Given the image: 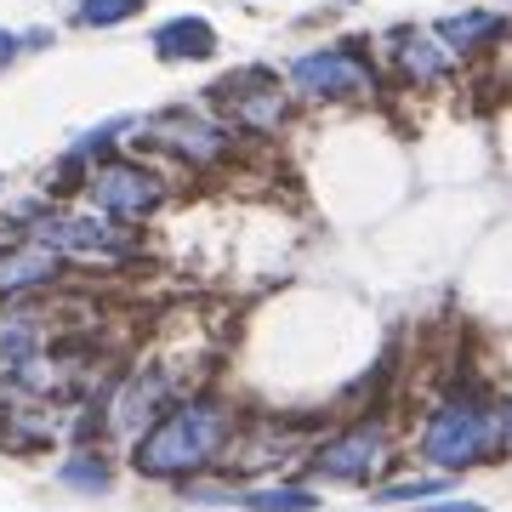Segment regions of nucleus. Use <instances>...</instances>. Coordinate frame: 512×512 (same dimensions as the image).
Here are the masks:
<instances>
[{"mask_svg":"<svg viewBox=\"0 0 512 512\" xmlns=\"http://www.w3.org/2000/svg\"><path fill=\"white\" fill-rule=\"evenodd\" d=\"M319 495L296 490V484H279V490H251L245 495V512H313Z\"/></svg>","mask_w":512,"mask_h":512,"instance_id":"16","label":"nucleus"},{"mask_svg":"<svg viewBox=\"0 0 512 512\" xmlns=\"http://www.w3.org/2000/svg\"><path fill=\"white\" fill-rule=\"evenodd\" d=\"M35 245L46 251H80V256H120L131 251V234L114 228V217H63V211H40L35 217Z\"/></svg>","mask_w":512,"mask_h":512,"instance_id":"5","label":"nucleus"},{"mask_svg":"<svg viewBox=\"0 0 512 512\" xmlns=\"http://www.w3.org/2000/svg\"><path fill=\"white\" fill-rule=\"evenodd\" d=\"M291 86L302 97H370L376 92V74L365 69V57L348 46H330V52H308L291 63Z\"/></svg>","mask_w":512,"mask_h":512,"instance_id":"4","label":"nucleus"},{"mask_svg":"<svg viewBox=\"0 0 512 512\" xmlns=\"http://www.w3.org/2000/svg\"><path fill=\"white\" fill-rule=\"evenodd\" d=\"M228 404L222 399H183L171 404L165 416H154L137 439V473L143 478H183V473H200L205 461H217L228 450Z\"/></svg>","mask_w":512,"mask_h":512,"instance_id":"1","label":"nucleus"},{"mask_svg":"<svg viewBox=\"0 0 512 512\" xmlns=\"http://www.w3.org/2000/svg\"><path fill=\"white\" fill-rule=\"evenodd\" d=\"M86 188H92L97 211H103V217H114V222H137V217H148V211L165 200L160 171H148V165H131V160H109Z\"/></svg>","mask_w":512,"mask_h":512,"instance_id":"3","label":"nucleus"},{"mask_svg":"<svg viewBox=\"0 0 512 512\" xmlns=\"http://www.w3.org/2000/svg\"><path fill=\"white\" fill-rule=\"evenodd\" d=\"M165 393H171V376H165L160 365H143L126 387H120V399H114V410H109V427L143 433L148 421H154V410L165 404Z\"/></svg>","mask_w":512,"mask_h":512,"instance_id":"9","label":"nucleus"},{"mask_svg":"<svg viewBox=\"0 0 512 512\" xmlns=\"http://www.w3.org/2000/svg\"><path fill=\"white\" fill-rule=\"evenodd\" d=\"M393 57H399V69L416 80V86H433V80H444V46L439 35H421V29H404V35H393Z\"/></svg>","mask_w":512,"mask_h":512,"instance_id":"12","label":"nucleus"},{"mask_svg":"<svg viewBox=\"0 0 512 512\" xmlns=\"http://www.w3.org/2000/svg\"><path fill=\"white\" fill-rule=\"evenodd\" d=\"M495 35H501V18L495 12H461V18L439 23V46H450V52H478Z\"/></svg>","mask_w":512,"mask_h":512,"instance_id":"14","label":"nucleus"},{"mask_svg":"<svg viewBox=\"0 0 512 512\" xmlns=\"http://www.w3.org/2000/svg\"><path fill=\"white\" fill-rule=\"evenodd\" d=\"M40 319L35 313H23V308H0V370L6 365H18V359H35L40 353Z\"/></svg>","mask_w":512,"mask_h":512,"instance_id":"13","label":"nucleus"},{"mask_svg":"<svg viewBox=\"0 0 512 512\" xmlns=\"http://www.w3.org/2000/svg\"><path fill=\"white\" fill-rule=\"evenodd\" d=\"M387 456V427L382 421H359L348 433H336V439L313 456V478H342V484H359L382 467Z\"/></svg>","mask_w":512,"mask_h":512,"instance_id":"6","label":"nucleus"},{"mask_svg":"<svg viewBox=\"0 0 512 512\" xmlns=\"http://www.w3.org/2000/svg\"><path fill=\"white\" fill-rule=\"evenodd\" d=\"M63 484H69V490H86V495H103V490L114 484L109 456H92V450L69 456V461H63Z\"/></svg>","mask_w":512,"mask_h":512,"instance_id":"15","label":"nucleus"},{"mask_svg":"<svg viewBox=\"0 0 512 512\" xmlns=\"http://www.w3.org/2000/svg\"><path fill=\"white\" fill-rule=\"evenodd\" d=\"M63 274V256L46 251V245H6L0 251V296H18V291H40Z\"/></svg>","mask_w":512,"mask_h":512,"instance_id":"10","label":"nucleus"},{"mask_svg":"<svg viewBox=\"0 0 512 512\" xmlns=\"http://www.w3.org/2000/svg\"><path fill=\"white\" fill-rule=\"evenodd\" d=\"M143 12V0H80V12L74 23H86V29H109V23H126Z\"/></svg>","mask_w":512,"mask_h":512,"instance_id":"17","label":"nucleus"},{"mask_svg":"<svg viewBox=\"0 0 512 512\" xmlns=\"http://www.w3.org/2000/svg\"><path fill=\"white\" fill-rule=\"evenodd\" d=\"M501 444V410L478 399V393H461V399H444L427 427H421V456L433 461L439 473H461L484 461Z\"/></svg>","mask_w":512,"mask_h":512,"instance_id":"2","label":"nucleus"},{"mask_svg":"<svg viewBox=\"0 0 512 512\" xmlns=\"http://www.w3.org/2000/svg\"><path fill=\"white\" fill-rule=\"evenodd\" d=\"M217 97L239 114V126H251V131H268V126H279V120H285V92H279V86H274L262 69L222 80Z\"/></svg>","mask_w":512,"mask_h":512,"instance_id":"8","label":"nucleus"},{"mask_svg":"<svg viewBox=\"0 0 512 512\" xmlns=\"http://www.w3.org/2000/svg\"><path fill=\"white\" fill-rule=\"evenodd\" d=\"M501 444H507V450H512V404H507V410H501Z\"/></svg>","mask_w":512,"mask_h":512,"instance_id":"21","label":"nucleus"},{"mask_svg":"<svg viewBox=\"0 0 512 512\" xmlns=\"http://www.w3.org/2000/svg\"><path fill=\"white\" fill-rule=\"evenodd\" d=\"M421 512H490V507H478V501H427Z\"/></svg>","mask_w":512,"mask_h":512,"instance_id":"19","label":"nucleus"},{"mask_svg":"<svg viewBox=\"0 0 512 512\" xmlns=\"http://www.w3.org/2000/svg\"><path fill=\"white\" fill-rule=\"evenodd\" d=\"M12 52H18V35H6V29H0V63H6Z\"/></svg>","mask_w":512,"mask_h":512,"instance_id":"20","label":"nucleus"},{"mask_svg":"<svg viewBox=\"0 0 512 512\" xmlns=\"http://www.w3.org/2000/svg\"><path fill=\"white\" fill-rule=\"evenodd\" d=\"M154 52H160V63H205L217 52V29L205 18H171L154 29Z\"/></svg>","mask_w":512,"mask_h":512,"instance_id":"11","label":"nucleus"},{"mask_svg":"<svg viewBox=\"0 0 512 512\" xmlns=\"http://www.w3.org/2000/svg\"><path fill=\"white\" fill-rule=\"evenodd\" d=\"M450 490V473H433V478H399V484H387L382 501H433V495Z\"/></svg>","mask_w":512,"mask_h":512,"instance_id":"18","label":"nucleus"},{"mask_svg":"<svg viewBox=\"0 0 512 512\" xmlns=\"http://www.w3.org/2000/svg\"><path fill=\"white\" fill-rule=\"evenodd\" d=\"M148 126H154V143H165L177 160H188V165H211V160H222V154H228V131H222L217 120L194 114V109L154 114Z\"/></svg>","mask_w":512,"mask_h":512,"instance_id":"7","label":"nucleus"}]
</instances>
